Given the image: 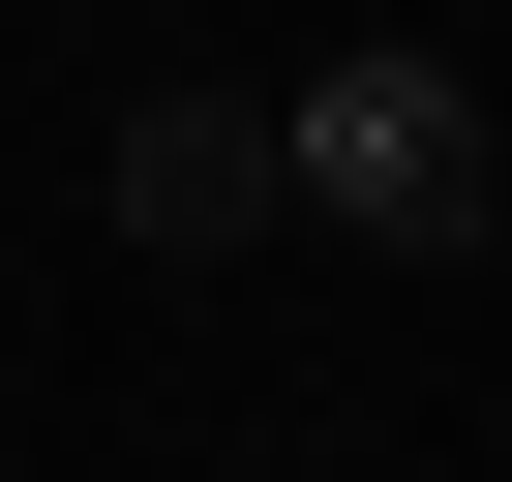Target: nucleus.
Masks as SVG:
<instances>
[{"mask_svg":"<svg viewBox=\"0 0 512 482\" xmlns=\"http://www.w3.org/2000/svg\"><path fill=\"white\" fill-rule=\"evenodd\" d=\"M121 241H181V272H211V241H272V91H121Z\"/></svg>","mask_w":512,"mask_h":482,"instance_id":"f03ea898","label":"nucleus"},{"mask_svg":"<svg viewBox=\"0 0 512 482\" xmlns=\"http://www.w3.org/2000/svg\"><path fill=\"white\" fill-rule=\"evenodd\" d=\"M272 211H332V241H392V272H452V241H482V91H452L422 31H332V61L272 91Z\"/></svg>","mask_w":512,"mask_h":482,"instance_id":"f257e3e1","label":"nucleus"}]
</instances>
